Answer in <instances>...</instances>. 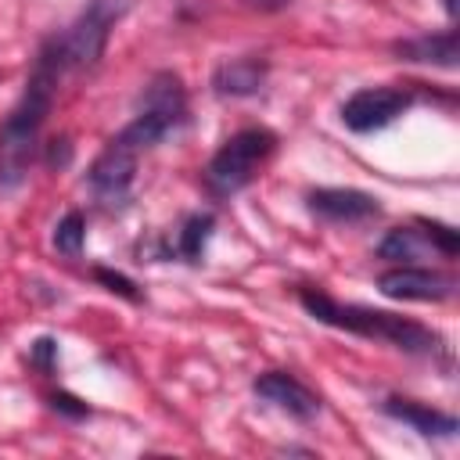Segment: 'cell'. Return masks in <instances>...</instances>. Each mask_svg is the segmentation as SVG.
<instances>
[{
    "mask_svg": "<svg viewBox=\"0 0 460 460\" xmlns=\"http://www.w3.org/2000/svg\"><path fill=\"white\" fill-rule=\"evenodd\" d=\"M133 0H90L86 11L72 22L68 32H61V47H65V61L68 68H90L101 61L111 25L129 11Z\"/></svg>",
    "mask_w": 460,
    "mask_h": 460,
    "instance_id": "cell-5",
    "label": "cell"
},
{
    "mask_svg": "<svg viewBox=\"0 0 460 460\" xmlns=\"http://www.w3.org/2000/svg\"><path fill=\"white\" fill-rule=\"evenodd\" d=\"M273 151H277V133L266 126H244V129L230 133L219 144V151L208 158V169H205L208 190L219 198L237 194L241 187H248L259 176V169L270 162Z\"/></svg>",
    "mask_w": 460,
    "mask_h": 460,
    "instance_id": "cell-4",
    "label": "cell"
},
{
    "mask_svg": "<svg viewBox=\"0 0 460 460\" xmlns=\"http://www.w3.org/2000/svg\"><path fill=\"white\" fill-rule=\"evenodd\" d=\"M424 248H431V244H428L420 223H413V226H395V230H388V234L381 237V244H377V255H381V259H392V262H413V259H420Z\"/></svg>",
    "mask_w": 460,
    "mask_h": 460,
    "instance_id": "cell-14",
    "label": "cell"
},
{
    "mask_svg": "<svg viewBox=\"0 0 460 460\" xmlns=\"http://www.w3.org/2000/svg\"><path fill=\"white\" fill-rule=\"evenodd\" d=\"M291 0H244V7H252V11H262V14H270V11H280V7H288Z\"/></svg>",
    "mask_w": 460,
    "mask_h": 460,
    "instance_id": "cell-20",
    "label": "cell"
},
{
    "mask_svg": "<svg viewBox=\"0 0 460 460\" xmlns=\"http://www.w3.org/2000/svg\"><path fill=\"white\" fill-rule=\"evenodd\" d=\"M381 410H385L388 417H395V420L410 424L413 431L428 435V438H431V435H438V438L456 435V417H453V413H442V410H431V406H424V402L388 395V399L381 402Z\"/></svg>",
    "mask_w": 460,
    "mask_h": 460,
    "instance_id": "cell-13",
    "label": "cell"
},
{
    "mask_svg": "<svg viewBox=\"0 0 460 460\" xmlns=\"http://www.w3.org/2000/svg\"><path fill=\"white\" fill-rule=\"evenodd\" d=\"M305 201L320 219L331 223H367L381 216V201L356 187H316L305 194Z\"/></svg>",
    "mask_w": 460,
    "mask_h": 460,
    "instance_id": "cell-10",
    "label": "cell"
},
{
    "mask_svg": "<svg viewBox=\"0 0 460 460\" xmlns=\"http://www.w3.org/2000/svg\"><path fill=\"white\" fill-rule=\"evenodd\" d=\"M137 158H140V151L122 133H115L104 144V151L93 158V165L86 172L90 190H93V198L101 205L119 208L129 198V187H133V176H137Z\"/></svg>",
    "mask_w": 460,
    "mask_h": 460,
    "instance_id": "cell-7",
    "label": "cell"
},
{
    "mask_svg": "<svg viewBox=\"0 0 460 460\" xmlns=\"http://www.w3.org/2000/svg\"><path fill=\"white\" fill-rule=\"evenodd\" d=\"M183 122H187V90H183V79H180L176 72L162 68V72H155V75L147 79L133 122L122 126L119 133H122L137 151H147V147H155L158 140H165L169 133H176Z\"/></svg>",
    "mask_w": 460,
    "mask_h": 460,
    "instance_id": "cell-3",
    "label": "cell"
},
{
    "mask_svg": "<svg viewBox=\"0 0 460 460\" xmlns=\"http://www.w3.org/2000/svg\"><path fill=\"white\" fill-rule=\"evenodd\" d=\"M83 241H86V219H83V212L72 208L54 226V248L61 255H68V259H79L83 255Z\"/></svg>",
    "mask_w": 460,
    "mask_h": 460,
    "instance_id": "cell-16",
    "label": "cell"
},
{
    "mask_svg": "<svg viewBox=\"0 0 460 460\" xmlns=\"http://www.w3.org/2000/svg\"><path fill=\"white\" fill-rule=\"evenodd\" d=\"M446 11H449V18L456 14V0H446Z\"/></svg>",
    "mask_w": 460,
    "mask_h": 460,
    "instance_id": "cell-21",
    "label": "cell"
},
{
    "mask_svg": "<svg viewBox=\"0 0 460 460\" xmlns=\"http://www.w3.org/2000/svg\"><path fill=\"white\" fill-rule=\"evenodd\" d=\"M410 108H413L410 86H363L341 104V122L352 133H374L392 126Z\"/></svg>",
    "mask_w": 460,
    "mask_h": 460,
    "instance_id": "cell-6",
    "label": "cell"
},
{
    "mask_svg": "<svg viewBox=\"0 0 460 460\" xmlns=\"http://www.w3.org/2000/svg\"><path fill=\"white\" fill-rule=\"evenodd\" d=\"M252 392L259 399L280 406L295 420H313L320 413V395L309 385H302L295 374H288V370H266V374H259L255 385H252Z\"/></svg>",
    "mask_w": 460,
    "mask_h": 460,
    "instance_id": "cell-9",
    "label": "cell"
},
{
    "mask_svg": "<svg viewBox=\"0 0 460 460\" xmlns=\"http://www.w3.org/2000/svg\"><path fill=\"white\" fill-rule=\"evenodd\" d=\"M377 288H381V295H388L395 302H442V298L453 295L456 280L442 270L399 262V266H392L377 277Z\"/></svg>",
    "mask_w": 460,
    "mask_h": 460,
    "instance_id": "cell-8",
    "label": "cell"
},
{
    "mask_svg": "<svg viewBox=\"0 0 460 460\" xmlns=\"http://www.w3.org/2000/svg\"><path fill=\"white\" fill-rule=\"evenodd\" d=\"M93 277H97V280H101L108 291H115V295H122V298H129V302H137V298H140L137 284H133L129 277H122V273H111V270L97 266V270H93Z\"/></svg>",
    "mask_w": 460,
    "mask_h": 460,
    "instance_id": "cell-18",
    "label": "cell"
},
{
    "mask_svg": "<svg viewBox=\"0 0 460 460\" xmlns=\"http://www.w3.org/2000/svg\"><path fill=\"white\" fill-rule=\"evenodd\" d=\"M392 54L399 61H417V65H438V68H456V32H424V36H410L399 40L392 47Z\"/></svg>",
    "mask_w": 460,
    "mask_h": 460,
    "instance_id": "cell-12",
    "label": "cell"
},
{
    "mask_svg": "<svg viewBox=\"0 0 460 460\" xmlns=\"http://www.w3.org/2000/svg\"><path fill=\"white\" fill-rule=\"evenodd\" d=\"M65 72H68V61H65L61 36L43 40L18 104L0 122V187L4 190H14L25 180L32 155L40 147V129L50 115V104H54V93Z\"/></svg>",
    "mask_w": 460,
    "mask_h": 460,
    "instance_id": "cell-1",
    "label": "cell"
},
{
    "mask_svg": "<svg viewBox=\"0 0 460 460\" xmlns=\"http://www.w3.org/2000/svg\"><path fill=\"white\" fill-rule=\"evenodd\" d=\"M417 223H420V230H424L428 244L438 248L446 259H453V255L460 252V234H456L449 223H438V219H417Z\"/></svg>",
    "mask_w": 460,
    "mask_h": 460,
    "instance_id": "cell-17",
    "label": "cell"
},
{
    "mask_svg": "<svg viewBox=\"0 0 460 460\" xmlns=\"http://www.w3.org/2000/svg\"><path fill=\"white\" fill-rule=\"evenodd\" d=\"M212 226H216L212 212H194V216H187V223L176 230L172 252H176L180 259H187V262H198V259L205 255V244H208V237H212Z\"/></svg>",
    "mask_w": 460,
    "mask_h": 460,
    "instance_id": "cell-15",
    "label": "cell"
},
{
    "mask_svg": "<svg viewBox=\"0 0 460 460\" xmlns=\"http://www.w3.org/2000/svg\"><path fill=\"white\" fill-rule=\"evenodd\" d=\"M298 302L313 320H320L327 327H338V331H349V334H359V338H377V341H388V345H395L402 352H413V356H446L442 334L410 320V316L374 309V305L338 302L320 288H298Z\"/></svg>",
    "mask_w": 460,
    "mask_h": 460,
    "instance_id": "cell-2",
    "label": "cell"
},
{
    "mask_svg": "<svg viewBox=\"0 0 460 460\" xmlns=\"http://www.w3.org/2000/svg\"><path fill=\"white\" fill-rule=\"evenodd\" d=\"M29 359L32 367H40L43 374H54V363H58V341L54 338H36L29 345Z\"/></svg>",
    "mask_w": 460,
    "mask_h": 460,
    "instance_id": "cell-19",
    "label": "cell"
},
{
    "mask_svg": "<svg viewBox=\"0 0 460 460\" xmlns=\"http://www.w3.org/2000/svg\"><path fill=\"white\" fill-rule=\"evenodd\" d=\"M266 72H270V65H266L262 58H255V54H248V58H230V61H223V65L212 72V86H216L219 97H252V93L262 90Z\"/></svg>",
    "mask_w": 460,
    "mask_h": 460,
    "instance_id": "cell-11",
    "label": "cell"
}]
</instances>
